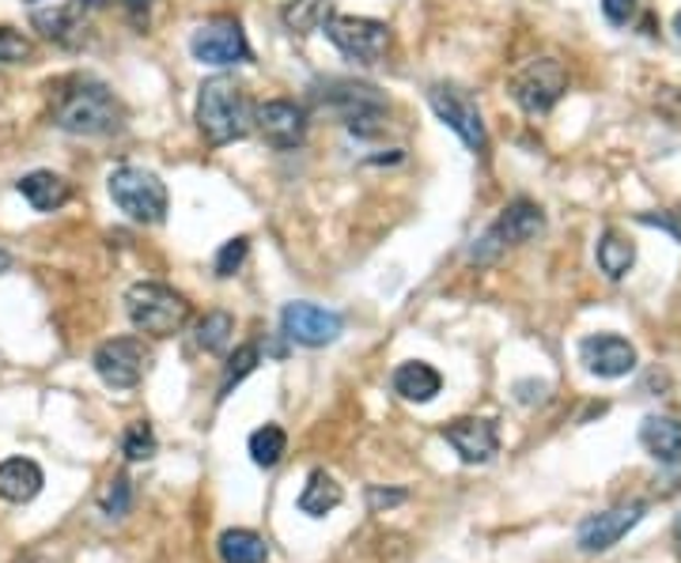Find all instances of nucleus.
Instances as JSON below:
<instances>
[{
	"label": "nucleus",
	"mask_w": 681,
	"mask_h": 563,
	"mask_svg": "<svg viewBox=\"0 0 681 563\" xmlns=\"http://www.w3.org/2000/svg\"><path fill=\"white\" fill-rule=\"evenodd\" d=\"M190 53H193V61L213 64V69L254 61V50H251V42H246V31L238 27V20L201 23L197 31L190 34Z\"/></svg>",
	"instance_id": "9d476101"
},
{
	"label": "nucleus",
	"mask_w": 681,
	"mask_h": 563,
	"mask_svg": "<svg viewBox=\"0 0 681 563\" xmlns=\"http://www.w3.org/2000/svg\"><path fill=\"white\" fill-rule=\"evenodd\" d=\"M326 20V0H288L284 4V27L292 34H311Z\"/></svg>",
	"instance_id": "bb28decb"
},
{
	"label": "nucleus",
	"mask_w": 681,
	"mask_h": 563,
	"mask_svg": "<svg viewBox=\"0 0 681 563\" xmlns=\"http://www.w3.org/2000/svg\"><path fill=\"white\" fill-rule=\"evenodd\" d=\"M602 16L613 27H624L632 16H637V0H602Z\"/></svg>",
	"instance_id": "72a5a7b5"
},
{
	"label": "nucleus",
	"mask_w": 681,
	"mask_h": 563,
	"mask_svg": "<svg viewBox=\"0 0 681 563\" xmlns=\"http://www.w3.org/2000/svg\"><path fill=\"white\" fill-rule=\"evenodd\" d=\"M568 91V69L557 58H533L511 76V99L527 114H549Z\"/></svg>",
	"instance_id": "1a4fd4ad"
},
{
	"label": "nucleus",
	"mask_w": 681,
	"mask_h": 563,
	"mask_svg": "<svg viewBox=\"0 0 681 563\" xmlns=\"http://www.w3.org/2000/svg\"><path fill=\"white\" fill-rule=\"evenodd\" d=\"M637 219H640L643 227H662V231H670V235H674L678 243H681V219H674V216H651V212H640Z\"/></svg>",
	"instance_id": "c9c22d12"
},
{
	"label": "nucleus",
	"mask_w": 681,
	"mask_h": 563,
	"mask_svg": "<svg viewBox=\"0 0 681 563\" xmlns=\"http://www.w3.org/2000/svg\"><path fill=\"white\" fill-rule=\"evenodd\" d=\"M579 359L598 378H624L637 371V348L618 334H591L579 340Z\"/></svg>",
	"instance_id": "4468645a"
},
{
	"label": "nucleus",
	"mask_w": 681,
	"mask_h": 563,
	"mask_svg": "<svg viewBox=\"0 0 681 563\" xmlns=\"http://www.w3.org/2000/svg\"><path fill=\"white\" fill-rule=\"evenodd\" d=\"M216 549L224 563H265L270 560V544L257 538L254 530H227Z\"/></svg>",
	"instance_id": "b1692460"
},
{
	"label": "nucleus",
	"mask_w": 681,
	"mask_h": 563,
	"mask_svg": "<svg viewBox=\"0 0 681 563\" xmlns=\"http://www.w3.org/2000/svg\"><path fill=\"white\" fill-rule=\"evenodd\" d=\"M155 450H160V442H155L152 423H144V420L129 423L125 436H122V454H125L129 461H152Z\"/></svg>",
	"instance_id": "cd10ccee"
},
{
	"label": "nucleus",
	"mask_w": 681,
	"mask_h": 563,
	"mask_svg": "<svg viewBox=\"0 0 681 563\" xmlns=\"http://www.w3.org/2000/svg\"><path fill=\"white\" fill-rule=\"evenodd\" d=\"M643 519V503H629V506H613V511H602V514H591L583 525H579V549L583 552H606L613 549L624 533L637 530Z\"/></svg>",
	"instance_id": "2eb2a0df"
},
{
	"label": "nucleus",
	"mask_w": 681,
	"mask_h": 563,
	"mask_svg": "<svg viewBox=\"0 0 681 563\" xmlns=\"http://www.w3.org/2000/svg\"><path fill=\"white\" fill-rule=\"evenodd\" d=\"M398 503H405L402 488H394V492H386V488H367V506H372L375 514L386 511V506H398Z\"/></svg>",
	"instance_id": "f704fd0d"
},
{
	"label": "nucleus",
	"mask_w": 681,
	"mask_h": 563,
	"mask_svg": "<svg viewBox=\"0 0 681 563\" xmlns=\"http://www.w3.org/2000/svg\"><path fill=\"white\" fill-rule=\"evenodd\" d=\"M326 39L345 53L348 61L379 64L394 45L390 27L383 20H367V16H326Z\"/></svg>",
	"instance_id": "6e6552de"
},
{
	"label": "nucleus",
	"mask_w": 681,
	"mask_h": 563,
	"mask_svg": "<svg viewBox=\"0 0 681 563\" xmlns=\"http://www.w3.org/2000/svg\"><path fill=\"white\" fill-rule=\"evenodd\" d=\"M345 329V318L337 310H326L318 303H288L281 310V334L292 340V345L303 348H326L334 345Z\"/></svg>",
	"instance_id": "f8f14e48"
},
{
	"label": "nucleus",
	"mask_w": 681,
	"mask_h": 563,
	"mask_svg": "<svg viewBox=\"0 0 681 563\" xmlns=\"http://www.w3.org/2000/svg\"><path fill=\"white\" fill-rule=\"evenodd\" d=\"M232 334H235V318L227 310H213L197 321V345L213 356L232 345Z\"/></svg>",
	"instance_id": "a878e982"
},
{
	"label": "nucleus",
	"mask_w": 681,
	"mask_h": 563,
	"mask_svg": "<svg viewBox=\"0 0 681 563\" xmlns=\"http://www.w3.org/2000/svg\"><path fill=\"white\" fill-rule=\"evenodd\" d=\"M8 269H12V254H8V250H0V276H4Z\"/></svg>",
	"instance_id": "e433bc0d"
},
{
	"label": "nucleus",
	"mask_w": 681,
	"mask_h": 563,
	"mask_svg": "<svg viewBox=\"0 0 681 563\" xmlns=\"http://www.w3.org/2000/svg\"><path fill=\"white\" fill-rule=\"evenodd\" d=\"M91 367H95V375L103 378L110 390H133L144 378V367H149V348L136 337L103 340L95 348V356H91Z\"/></svg>",
	"instance_id": "9b49d317"
},
{
	"label": "nucleus",
	"mask_w": 681,
	"mask_h": 563,
	"mask_svg": "<svg viewBox=\"0 0 681 563\" xmlns=\"http://www.w3.org/2000/svg\"><path fill=\"white\" fill-rule=\"evenodd\" d=\"M254 129L277 152H296L307 141V106L296 99H270V103L254 106Z\"/></svg>",
	"instance_id": "ddd939ff"
},
{
	"label": "nucleus",
	"mask_w": 681,
	"mask_h": 563,
	"mask_svg": "<svg viewBox=\"0 0 681 563\" xmlns=\"http://www.w3.org/2000/svg\"><path fill=\"white\" fill-rule=\"evenodd\" d=\"M106 0H69L64 8H53V12H34V27L45 34V39L58 42H72V34L84 31L88 16L99 12Z\"/></svg>",
	"instance_id": "a211bd4d"
},
{
	"label": "nucleus",
	"mask_w": 681,
	"mask_h": 563,
	"mask_svg": "<svg viewBox=\"0 0 681 563\" xmlns=\"http://www.w3.org/2000/svg\"><path fill=\"white\" fill-rule=\"evenodd\" d=\"M34 58V42L27 34L0 27V64H27Z\"/></svg>",
	"instance_id": "2f4dec72"
},
{
	"label": "nucleus",
	"mask_w": 681,
	"mask_h": 563,
	"mask_svg": "<svg viewBox=\"0 0 681 563\" xmlns=\"http://www.w3.org/2000/svg\"><path fill=\"white\" fill-rule=\"evenodd\" d=\"M428 106L436 110L439 122H444L474 155L489 152V133H485L481 110H477V99L469 95L466 88H458V84H431L428 88Z\"/></svg>",
	"instance_id": "0eeeda50"
},
{
	"label": "nucleus",
	"mask_w": 681,
	"mask_h": 563,
	"mask_svg": "<svg viewBox=\"0 0 681 563\" xmlns=\"http://www.w3.org/2000/svg\"><path fill=\"white\" fill-rule=\"evenodd\" d=\"M439 390H444V375L431 364H425V359H409V364H402L398 371H394V393L405 397V401L425 405Z\"/></svg>",
	"instance_id": "aec40b11"
},
{
	"label": "nucleus",
	"mask_w": 681,
	"mask_h": 563,
	"mask_svg": "<svg viewBox=\"0 0 681 563\" xmlns=\"http://www.w3.org/2000/svg\"><path fill=\"white\" fill-rule=\"evenodd\" d=\"M16 190H20V197L31 205L34 212H58L72 201V186L69 178H61V174L53 171H31L23 174L20 182H16Z\"/></svg>",
	"instance_id": "f3484780"
},
{
	"label": "nucleus",
	"mask_w": 681,
	"mask_h": 563,
	"mask_svg": "<svg viewBox=\"0 0 681 563\" xmlns=\"http://www.w3.org/2000/svg\"><path fill=\"white\" fill-rule=\"evenodd\" d=\"M674 34L681 39V8H678V16H674Z\"/></svg>",
	"instance_id": "58836bf2"
},
{
	"label": "nucleus",
	"mask_w": 681,
	"mask_h": 563,
	"mask_svg": "<svg viewBox=\"0 0 681 563\" xmlns=\"http://www.w3.org/2000/svg\"><path fill=\"white\" fill-rule=\"evenodd\" d=\"M50 122L72 136H110L125 125V106L103 80L72 72L50 84Z\"/></svg>",
	"instance_id": "f257e3e1"
},
{
	"label": "nucleus",
	"mask_w": 681,
	"mask_h": 563,
	"mask_svg": "<svg viewBox=\"0 0 681 563\" xmlns=\"http://www.w3.org/2000/svg\"><path fill=\"white\" fill-rule=\"evenodd\" d=\"M315 99L322 106H329L334 114L345 122V129L353 136H379L386 125V99L379 88L372 84H356V80H326L322 91H315Z\"/></svg>",
	"instance_id": "20e7f679"
},
{
	"label": "nucleus",
	"mask_w": 681,
	"mask_h": 563,
	"mask_svg": "<svg viewBox=\"0 0 681 563\" xmlns=\"http://www.w3.org/2000/svg\"><path fill=\"white\" fill-rule=\"evenodd\" d=\"M444 439L455 447V454L463 458L466 465H485V461H492L496 450H500L496 423L492 420H477V417L450 420L444 428Z\"/></svg>",
	"instance_id": "dca6fc26"
},
{
	"label": "nucleus",
	"mask_w": 681,
	"mask_h": 563,
	"mask_svg": "<svg viewBox=\"0 0 681 563\" xmlns=\"http://www.w3.org/2000/svg\"><path fill=\"white\" fill-rule=\"evenodd\" d=\"M674 541H678V556H681V514H678V522H674Z\"/></svg>",
	"instance_id": "4c0bfd02"
},
{
	"label": "nucleus",
	"mask_w": 681,
	"mask_h": 563,
	"mask_svg": "<svg viewBox=\"0 0 681 563\" xmlns=\"http://www.w3.org/2000/svg\"><path fill=\"white\" fill-rule=\"evenodd\" d=\"M205 144L224 147L235 141H246L254 133V103L246 88L235 76H209L197 88V106H193Z\"/></svg>",
	"instance_id": "f03ea898"
},
{
	"label": "nucleus",
	"mask_w": 681,
	"mask_h": 563,
	"mask_svg": "<svg viewBox=\"0 0 681 563\" xmlns=\"http://www.w3.org/2000/svg\"><path fill=\"white\" fill-rule=\"evenodd\" d=\"M106 190H110V201H114V205L122 208L133 224L155 227V224L167 219L171 197H167V186H163V178L155 171L122 163V167L110 171Z\"/></svg>",
	"instance_id": "7ed1b4c3"
},
{
	"label": "nucleus",
	"mask_w": 681,
	"mask_h": 563,
	"mask_svg": "<svg viewBox=\"0 0 681 563\" xmlns=\"http://www.w3.org/2000/svg\"><path fill=\"white\" fill-rule=\"evenodd\" d=\"M27 4H39V0H27Z\"/></svg>",
	"instance_id": "ea45409f"
},
{
	"label": "nucleus",
	"mask_w": 681,
	"mask_h": 563,
	"mask_svg": "<svg viewBox=\"0 0 681 563\" xmlns=\"http://www.w3.org/2000/svg\"><path fill=\"white\" fill-rule=\"evenodd\" d=\"M99 506H103L106 519H125L133 511V484H129V477L110 480L103 492H99Z\"/></svg>",
	"instance_id": "c756f323"
},
{
	"label": "nucleus",
	"mask_w": 681,
	"mask_h": 563,
	"mask_svg": "<svg viewBox=\"0 0 681 563\" xmlns=\"http://www.w3.org/2000/svg\"><path fill=\"white\" fill-rule=\"evenodd\" d=\"M257 359H262V352H257V345H238L235 356H227V367H224V382H220V397L232 393V386L243 382L246 375L257 367Z\"/></svg>",
	"instance_id": "c85d7f7f"
},
{
	"label": "nucleus",
	"mask_w": 681,
	"mask_h": 563,
	"mask_svg": "<svg viewBox=\"0 0 681 563\" xmlns=\"http://www.w3.org/2000/svg\"><path fill=\"white\" fill-rule=\"evenodd\" d=\"M541 231H546V212L533 205V201H522V197L511 201V205L500 212V219H496V224L474 243V250H469V262L489 265L504 250H508V246L530 243V238H538Z\"/></svg>",
	"instance_id": "423d86ee"
},
{
	"label": "nucleus",
	"mask_w": 681,
	"mask_h": 563,
	"mask_svg": "<svg viewBox=\"0 0 681 563\" xmlns=\"http://www.w3.org/2000/svg\"><path fill=\"white\" fill-rule=\"evenodd\" d=\"M45 477L31 458H8L0 461V500L8 503H31L42 492Z\"/></svg>",
	"instance_id": "6ab92c4d"
},
{
	"label": "nucleus",
	"mask_w": 681,
	"mask_h": 563,
	"mask_svg": "<svg viewBox=\"0 0 681 563\" xmlns=\"http://www.w3.org/2000/svg\"><path fill=\"white\" fill-rule=\"evenodd\" d=\"M246 254H251V238H246V235L227 238V243L216 250V262H213V269H216L220 280H227V276H235L238 269H243Z\"/></svg>",
	"instance_id": "7c9ffc66"
},
{
	"label": "nucleus",
	"mask_w": 681,
	"mask_h": 563,
	"mask_svg": "<svg viewBox=\"0 0 681 563\" xmlns=\"http://www.w3.org/2000/svg\"><path fill=\"white\" fill-rule=\"evenodd\" d=\"M125 314L141 334L149 337H174L190 321V303L167 284L141 280L125 291Z\"/></svg>",
	"instance_id": "39448f33"
},
{
	"label": "nucleus",
	"mask_w": 681,
	"mask_h": 563,
	"mask_svg": "<svg viewBox=\"0 0 681 563\" xmlns=\"http://www.w3.org/2000/svg\"><path fill=\"white\" fill-rule=\"evenodd\" d=\"M340 500H345V492H340V484L334 477L311 473L307 488L299 492V511L311 514V519H326L334 506H340Z\"/></svg>",
	"instance_id": "5701e85b"
},
{
	"label": "nucleus",
	"mask_w": 681,
	"mask_h": 563,
	"mask_svg": "<svg viewBox=\"0 0 681 563\" xmlns=\"http://www.w3.org/2000/svg\"><path fill=\"white\" fill-rule=\"evenodd\" d=\"M118 4H122L125 20H129V23H133V27H136V31H149L155 0H118Z\"/></svg>",
	"instance_id": "473e14b6"
},
{
	"label": "nucleus",
	"mask_w": 681,
	"mask_h": 563,
	"mask_svg": "<svg viewBox=\"0 0 681 563\" xmlns=\"http://www.w3.org/2000/svg\"><path fill=\"white\" fill-rule=\"evenodd\" d=\"M594 257H598V269H602L610 280H624L637 265V246L629 238H621L618 231H606L594 246Z\"/></svg>",
	"instance_id": "4be33fe9"
},
{
	"label": "nucleus",
	"mask_w": 681,
	"mask_h": 563,
	"mask_svg": "<svg viewBox=\"0 0 681 563\" xmlns=\"http://www.w3.org/2000/svg\"><path fill=\"white\" fill-rule=\"evenodd\" d=\"M640 442L651 458L662 461V465H681V420L648 417L640 428Z\"/></svg>",
	"instance_id": "412c9836"
},
{
	"label": "nucleus",
	"mask_w": 681,
	"mask_h": 563,
	"mask_svg": "<svg viewBox=\"0 0 681 563\" xmlns=\"http://www.w3.org/2000/svg\"><path fill=\"white\" fill-rule=\"evenodd\" d=\"M284 450H288V436H284V428H277V423H265V428H257L254 436H251L254 465L273 469L284 458Z\"/></svg>",
	"instance_id": "393cba45"
}]
</instances>
